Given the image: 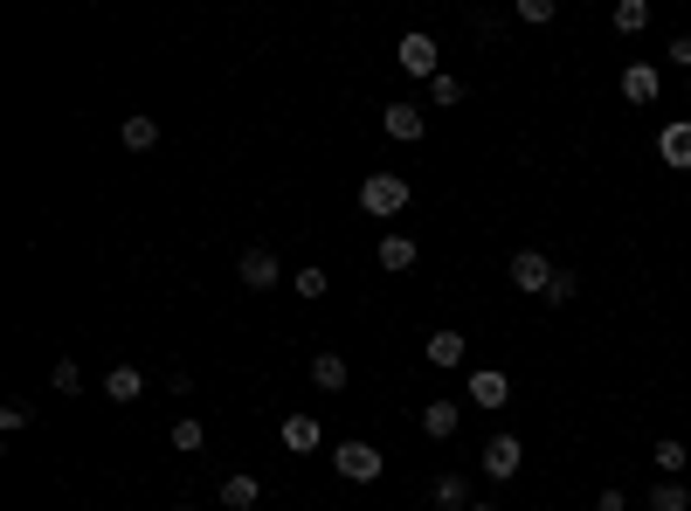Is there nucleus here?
I'll return each mask as SVG.
<instances>
[{
    "mask_svg": "<svg viewBox=\"0 0 691 511\" xmlns=\"http://www.w3.org/2000/svg\"><path fill=\"white\" fill-rule=\"evenodd\" d=\"M360 207L373 221H395L401 207H408V180L401 174H367V187H360Z\"/></svg>",
    "mask_w": 691,
    "mask_h": 511,
    "instance_id": "f257e3e1",
    "label": "nucleus"
},
{
    "mask_svg": "<svg viewBox=\"0 0 691 511\" xmlns=\"http://www.w3.org/2000/svg\"><path fill=\"white\" fill-rule=\"evenodd\" d=\"M332 470H340L346 484H373V477L387 470V457H381L373 443H332Z\"/></svg>",
    "mask_w": 691,
    "mask_h": 511,
    "instance_id": "f03ea898",
    "label": "nucleus"
},
{
    "mask_svg": "<svg viewBox=\"0 0 691 511\" xmlns=\"http://www.w3.org/2000/svg\"><path fill=\"white\" fill-rule=\"evenodd\" d=\"M395 63L408 69V77H428V84H436V77H443V49H436V42H428V35H401V49H395Z\"/></svg>",
    "mask_w": 691,
    "mask_h": 511,
    "instance_id": "7ed1b4c3",
    "label": "nucleus"
},
{
    "mask_svg": "<svg viewBox=\"0 0 691 511\" xmlns=\"http://www.w3.org/2000/svg\"><path fill=\"white\" fill-rule=\"evenodd\" d=\"M519 463H526V443H519V435H491V443H484V477L512 484Z\"/></svg>",
    "mask_w": 691,
    "mask_h": 511,
    "instance_id": "20e7f679",
    "label": "nucleus"
},
{
    "mask_svg": "<svg viewBox=\"0 0 691 511\" xmlns=\"http://www.w3.org/2000/svg\"><path fill=\"white\" fill-rule=\"evenodd\" d=\"M547 283H553V263L539 256V250H519V256H512V291L547 297Z\"/></svg>",
    "mask_w": 691,
    "mask_h": 511,
    "instance_id": "39448f33",
    "label": "nucleus"
},
{
    "mask_svg": "<svg viewBox=\"0 0 691 511\" xmlns=\"http://www.w3.org/2000/svg\"><path fill=\"white\" fill-rule=\"evenodd\" d=\"M235 277L249 283V291H277V283H284V263H277L270 250H242V263H235Z\"/></svg>",
    "mask_w": 691,
    "mask_h": 511,
    "instance_id": "423d86ee",
    "label": "nucleus"
},
{
    "mask_svg": "<svg viewBox=\"0 0 691 511\" xmlns=\"http://www.w3.org/2000/svg\"><path fill=\"white\" fill-rule=\"evenodd\" d=\"M463 394H471V408H506L512 401V381L498 367H477L471 381H463Z\"/></svg>",
    "mask_w": 691,
    "mask_h": 511,
    "instance_id": "0eeeda50",
    "label": "nucleus"
},
{
    "mask_svg": "<svg viewBox=\"0 0 691 511\" xmlns=\"http://www.w3.org/2000/svg\"><path fill=\"white\" fill-rule=\"evenodd\" d=\"M623 98H629V104H657V98H664L657 63H629V69H623Z\"/></svg>",
    "mask_w": 691,
    "mask_h": 511,
    "instance_id": "6e6552de",
    "label": "nucleus"
},
{
    "mask_svg": "<svg viewBox=\"0 0 691 511\" xmlns=\"http://www.w3.org/2000/svg\"><path fill=\"white\" fill-rule=\"evenodd\" d=\"M381 125H387V139H401V145H415L422 131H428L422 104H387V111H381Z\"/></svg>",
    "mask_w": 691,
    "mask_h": 511,
    "instance_id": "1a4fd4ad",
    "label": "nucleus"
},
{
    "mask_svg": "<svg viewBox=\"0 0 691 511\" xmlns=\"http://www.w3.org/2000/svg\"><path fill=\"white\" fill-rule=\"evenodd\" d=\"M277 435H284L291 457H311V449L325 443V435H319V414H284V429H277Z\"/></svg>",
    "mask_w": 691,
    "mask_h": 511,
    "instance_id": "9d476101",
    "label": "nucleus"
},
{
    "mask_svg": "<svg viewBox=\"0 0 691 511\" xmlns=\"http://www.w3.org/2000/svg\"><path fill=\"white\" fill-rule=\"evenodd\" d=\"M139 394H145V373H139V367H111V373H104V401L132 408Z\"/></svg>",
    "mask_w": 691,
    "mask_h": 511,
    "instance_id": "9b49d317",
    "label": "nucleus"
},
{
    "mask_svg": "<svg viewBox=\"0 0 691 511\" xmlns=\"http://www.w3.org/2000/svg\"><path fill=\"white\" fill-rule=\"evenodd\" d=\"M657 159H664V166H691V118H678V125L657 131Z\"/></svg>",
    "mask_w": 691,
    "mask_h": 511,
    "instance_id": "f8f14e48",
    "label": "nucleus"
},
{
    "mask_svg": "<svg viewBox=\"0 0 691 511\" xmlns=\"http://www.w3.org/2000/svg\"><path fill=\"white\" fill-rule=\"evenodd\" d=\"M221 504H229V511H256V504H264V484H256L249 470H235V477H221Z\"/></svg>",
    "mask_w": 691,
    "mask_h": 511,
    "instance_id": "ddd939ff",
    "label": "nucleus"
},
{
    "mask_svg": "<svg viewBox=\"0 0 691 511\" xmlns=\"http://www.w3.org/2000/svg\"><path fill=\"white\" fill-rule=\"evenodd\" d=\"M463 332H428V367H443V373H457L463 367Z\"/></svg>",
    "mask_w": 691,
    "mask_h": 511,
    "instance_id": "4468645a",
    "label": "nucleus"
},
{
    "mask_svg": "<svg viewBox=\"0 0 691 511\" xmlns=\"http://www.w3.org/2000/svg\"><path fill=\"white\" fill-rule=\"evenodd\" d=\"M457 422H463V408H457V401H428V408H422V435H436V443H450Z\"/></svg>",
    "mask_w": 691,
    "mask_h": 511,
    "instance_id": "2eb2a0df",
    "label": "nucleus"
},
{
    "mask_svg": "<svg viewBox=\"0 0 691 511\" xmlns=\"http://www.w3.org/2000/svg\"><path fill=\"white\" fill-rule=\"evenodd\" d=\"M436 511H471V477H457V470H443L436 477V498H428Z\"/></svg>",
    "mask_w": 691,
    "mask_h": 511,
    "instance_id": "dca6fc26",
    "label": "nucleus"
},
{
    "mask_svg": "<svg viewBox=\"0 0 691 511\" xmlns=\"http://www.w3.org/2000/svg\"><path fill=\"white\" fill-rule=\"evenodd\" d=\"M311 387H319V394H340V387H346V359H340V353H311Z\"/></svg>",
    "mask_w": 691,
    "mask_h": 511,
    "instance_id": "f3484780",
    "label": "nucleus"
},
{
    "mask_svg": "<svg viewBox=\"0 0 691 511\" xmlns=\"http://www.w3.org/2000/svg\"><path fill=\"white\" fill-rule=\"evenodd\" d=\"M125 145H132V153H153V145H159V118H153V111H132V118H125Z\"/></svg>",
    "mask_w": 691,
    "mask_h": 511,
    "instance_id": "a211bd4d",
    "label": "nucleus"
},
{
    "mask_svg": "<svg viewBox=\"0 0 691 511\" xmlns=\"http://www.w3.org/2000/svg\"><path fill=\"white\" fill-rule=\"evenodd\" d=\"M373 263H381V270H408V263H415V242H408V235H381Z\"/></svg>",
    "mask_w": 691,
    "mask_h": 511,
    "instance_id": "6ab92c4d",
    "label": "nucleus"
},
{
    "mask_svg": "<svg viewBox=\"0 0 691 511\" xmlns=\"http://www.w3.org/2000/svg\"><path fill=\"white\" fill-rule=\"evenodd\" d=\"M650 511H691V490L678 477H664L657 490H650Z\"/></svg>",
    "mask_w": 691,
    "mask_h": 511,
    "instance_id": "aec40b11",
    "label": "nucleus"
},
{
    "mask_svg": "<svg viewBox=\"0 0 691 511\" xmlns=\"http://www.w3.org/2000/svg\"><path fill=\"white\" fill-rule=\"evenodd\" d=\"M615 28H623V35H643V28H650V0H615Z\"/></svg>",
    "mask_w": 691,
    "mask_h": 511,
    "instance_id": "412c9836",
    "label": "nucleus"
},
{
    "mask_svg": "<svg viewBox=\"0 0 691 511\" xmlns=\"http://www.w3.org/2000/svg\"><path fill=\"white\" fill-rule=\"evenodd\" d=\"M174 449H180V457H194V449H208V429H201L194 414H180V422H174Z\"/></svg>",
    "mask_w": 691,
    "mask_h": 511,
    "instance_id": "4be33fe9",
    "label": "nucleus"
},
{
    "mask_svg": "<svg viewBox=\"0 0 691 511\" xmlns=\"http://www.w3.org/2000/svg\"><path fill=\"white\" fill-rule=\"evenodd\" d=\"M49 381H55V394H84V367H77V359H55Z\"/></svg>",
    "mask_w": 691,
    "mask_h": 511,
    "instance_id": "5701e85b",
    "label": "nucleus"
},
{
    "mask_svg": "<svg viewBox=\"0 0 691 511\" xmlns=\"http://www.w3.org/2000/svg\"><path fill=\"white\" fill-rule=\"evenodd\" d=\"M291 283H297V297H325V291H332V277L319 270V263H311V270H297Z\"/></svg>",
    "mask_w": 691,
    "mask_h": 511,
    "instance_id": "b1692460",
    "label": "nucleus"
},
{
    "mask_svg": "<svg viewBox=\"0 0 691 511\" xmlns=\"http://www.w3.org/2000/svg\"><path fill=\"white\" fill-rule=\"evenodd\" d=\"M512 14H519V22H526V28H547V22H553V0H519Z\"/></svg>",
    "mask_w": 691,
    "mask_h": 511,
    "instance_id": "393cba45",
    "label": "nucleus"
},
{
    "mask_svg": "<svg viewBox=\"0 0 691 511\" xmlns=\"http://www.w3.org/2000/svg\"><path fill=\"white\" fill-rule=\"evenodd\" d=\"M574 291H581V283H574V270H553V283H547V305H574Z\"/></svg>",
    "mask_w": 691,
    "mask_h": 511,
    "instance_id": "a878e982",
    "label": "nucleus"
},
{
    "mask_svg": "<svg viewBox=\"0 0 691 511\" xmlns=\"http://www.w3.org/2000/svg\"><path fill=\"white\" fill-rule=\"evenodd\" d=\"M650 457H657V463L670 470V477H678V470H684V457H691V449H684V443H650Z\"/></svg>",
    "mask_w": 691,
    "mask_h": 511,
    "instance_id": "bb28decb",
    "label": "nucleus"
},
{
    "mask_svg": "<svg viewBox=\"0 0 691 511\" xmlns=\"http://www.w3.org/2000/svg\"><path fill=\"white\" fill-rule=\"evenodd\" d=\"M428 98H436V104H463V84L457 77H436V84H428Z\"/></svg>",
    "mask_w": 691,
    "mask_h": 511,
    "instance_id": "cd10ccee",
    "label": "nucleus"
},
{
    "mask_svg": "<svg viewBox=\"0 0 691 511\" xmlns=\"http://www.w3.org/2000/svg\"><path fill=\"white\" fill-rule=\"evenodd\" d=\"M0 429H28V401H8V408H0Z\"/></svg>",
    "mask_w": 691,
    "mask_h": 511,
    "instance_id": "c85d7f7f",
    "label": "nucleus"
},
{
    "mask_svg": "<svg viewBox=\"0 0 691 511\" xmlns=\"http://www.w3.org/2000/svg\"><path fill=\"white\" fill-rule=\"evenodd\" d=\"M670 63H678L684 77H691V35H678V42H670Z\"/></svg>",
    "mask_w": 691,
    "mask_h": 511,
    "instance_id": "c756f323",
    "label": "nucleus"
},
{
    "mask_svg": "<svg viewBox=\"0 0 691 511\" xmlns=\"http://www.w3.org/2000/svg\"><path fill=\"white\" fill-rule=\"evenodd\" d=\"M594 511H629V498H623V490H602V498H594Z\"/></svg>",
    "mask_w": 691,
    "mask_h": 511,
    "instance_id": "7c9ffc66",
    "label": "nucleus"
},
{
    "mask_svg": "<svg viewBox=\"0 0 691 511\" xmlns=\"http://www.w3.org/2000/svg\"><path fill=\"white\" fill-rule=\"evenodd\" d=\"M471 511H498V504H471Z\"/></svg>",
    "mask_w": 691,
    "mask_h": 511,
    "instance_id": "2f4dec72",
    "label": "nucleus"
},
{
    "mask_svg": "<svg viewBox=\"0 0 691 511\" xmlns=\"http://www.w3.org/2000/svg\"><path fill=\"white\" fill-rule=\"evenodd\" d=\"M174 511H194V504H174Z\"/></svg>",
    "mask_w": 691,
    "mask_h": 511,
    "instance_id": "473e14b6",
    "label": "nucleus"
}]
</instances>
